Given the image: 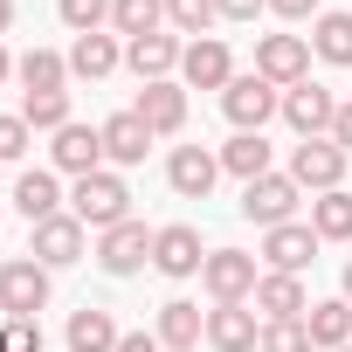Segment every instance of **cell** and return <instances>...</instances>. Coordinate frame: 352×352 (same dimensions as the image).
<instances>
[{
  "mask_svg": "<svg viewBox=\"0 0 352 352\" xmlns=\"http://www.w3.org/2000/svg\"><path fill=\"white\" fill-rule=\"evenodd\" d=\"M69 214L83 221V228H118V221H131V187H124V173H83V180L69 187Z\"/></svg>",
  "mask_w": 352,
  "mask_h": 352,
  "instance_id": "obj_1",
  "label": "cell"
},
{
  "mask_svg": "<svg viewBox=\"0 0 352 352\" xmlns=\"http://www.w3.org/2000/svg\"><path fill=\"white\" fill-rule=\"evenodd\" d=\"M201 283H208V297H214V304H249V297H256V283H263V270H256V256H249V249H208Z\"/></svg>",
  "mask_w": 352,
  "mask_h": 352,
  "instance_id": "obj_2",
  "label": "cell"
},
{
  "mask_svg": "<svg viewBox=\"0 0 352 352\" xmlns=\"http://www.w3.org/2000/svg\"><path fill=\"white\" fill-rule=\"evenodd\" d=\"M221 111H228V124H235V131H263V124L283 111V90H276L270 76H256V69H249V76H235V83L221 90Z\"/></svg>",
  "mask_w": 352,
  "mask_h": 352,
  "instance_id": "obj_3",
  "label": "cell"
},
{
  "mask_svg": "<svg viewBox=\"0 0 352 352\" xmlns=\"http://www.w3.org/2000/svg\"><path fill=\"white\" fill-rule=\"evenodd\" d=\"M345 159L352 152H338L331 138H297L290 145V180L304 194H331V187H345Z\"/></svg>",
  "mask_w": 352,
  "mask_h": 352,
  "instance_id": "obj_4",
  "label": "cell"
},
{
  "mask_svg": "<svg viewBox=\"0 0 352 352\" xmlns=\"http://www.w3.org/2000/svg\"><path fill=\"white\" fill-rule=\"evenodd\" d=\"M42 304H49V270L35 256L0 263V318H35Z\"/></svg>",
  "mask_w": 352,
  "mask_h": 352,
  "instance_id": "obj_5",
  "label": "cell"
},
{
  "mask_svg": "<svg viewBox=\"0 0 352 352\" xmlns=\"http://www.w3.org/2000/svg\"><path fill=\"white\" fill-rule=\"evenodd\" d=\"M297 201H304V187L290 180V173H263V180L242 187V214H249L256 228H283V221L297 214Z\"/></svg>",
  "mask_w": 352,
  "mask_h": 352,
  "instance_id": "obj_6",
  "label": "cell"
},
{
  "mask_svg": "<svg viewBox=\"0 0 352 352\" xmlns=\"http://www.w3.org/2000/svg\"><path fill=\"white\" fill-rule=\"evenodd\" d=\"M256 76H270L276 90L311 76V35H256Z\"/></svg>",
  "mask_w": 352,
  "mask_h": 352,
  "instance_id": "obj_7",
  "label": "cell"
},
{
  "mask_svg": "<svg viewBox=\"0 0 352 352\" xmlns=\"http://www.w3.org/2000/svg\"><path fill=\"white\" fill-rule=\"evenodd\" d=\"M331 118H338V97L324 90V83H290L283 90V124L297 131V138H331Z\"/></svg>",
  "mask_w": 352,
  "mask_h": 352,
  "instance_id": "obj_8",
  "label": "cell"
},
{
  "mask_svg": "<svg viewBox=\"0 0 352 352\" xmlns=\"http://www.w3.org/2000/svg\"><path fill=\"white\" fill-rule=\"evenodd\" d=\"M145 263H152V228L145 221H118V228L97 235V270L104 276H138Z\"/></svg>",
  "mask_w": 352,
  "mask_h": 352,
  "instance_id": "obj_9",
  "label": "cell"
},
{
  "mask_svg": "<svg viewBox=\"0 0 352 352\" xmlns=\"http://www.w3.org/2000/svg\"><path fill=\"white\" fill-rule=\"evenodd\" d=\"M214 180H221V152H208V145H173V159H166V187L180 194V201H208Z\"/></svg>",
  "mask_w": 352,
  "mask_h": 352,
  "instance_id": "obj_10",
  "label": "cell"
},
{
  "mask_svg": "<svg viewBox=\"0 0 352 352\" xmlns=\"http://www.w3.org/2000/svg\"><path fill=\"white\" fill-rule=\"evenodd\" d=\"M83 242H90V228H83L76 214H49V221H35L28 256H35L42 270H69V263H83Z\"/></svg>",
  "mask_w": 352,
  "mask_h": 352,
  "instance_id": "obj_11",
  "label": "cell"
},
{
  "mask_svg": "<svg viewBox=\"0 0 352 352\" xmlns=\"http://www.w3.org/2000/svg\"><path fill=\"white\" fill-rule=\"evenodd\" d=\"M201 263H208V249H201V228H187V221H173V228H152V270L159 276H201Z\"/></svg>",
  "mask_w": 352,
  "mask_h": 352,
  "instance_id": "obj_12",
  "label": "cell"
},
{
  "mask_svg": "<svg viewBox=\"0 0 352 352\" xmlns=\"http://www.w3.org/2000/svg\"><path fill=\"white\" fill-rule=\"evenodd\" d=\"M49 159H56V173H69V180H83V173H104V131L69 118V124L49 138Z\"/></svg>",
  "mask_w": 352,
  "mask_h": 352,
  "instance_id": "obj_13",
  "label": "cell"
},
{
  "mask_svg": "<svg viewBox=\"0 0 352 352\" xmlns=\"http://www.w3.org/2000/svg\"><path fill=\"white\" fill-rule=\"evenodd\" d=\"M180 83H187V90H228V83H235V56H228V42H221V35L187 42V56H180Z\"/></svg>",
  "mask_w": 352,
  "mask_h": 352,
  "instance_id": "obj_14",
  "label": "cell"
},
{
  "mask_svg": "<svg viewBox=\"0 0 352 352\" xmlns=\"http://www.w3.org/2000/svg\"><path fill=\"white\" fill-rule=\"evenodd\" d=\"M263 263L283 270V276H304V263H318V228H311V221L263 228Z\"/></svg>",
  "mask_w": 352,
  "mask_h": 352,
  "instance_id": "obj_15",
  "label": "cell"
},
{
  "mask_svg": "<svg viewBox=\"0 0 352 352\" xmlns=\"http://www.w3.org/2000/svg\"><path fill=\"white\" fill-rule=\"evenodd\" d=\"M138 118H145V131L152 138H173V131H180L187 124V83H138V104H131Z\"/></svg>",
  "mask_w": 352,
  "mask_h": 352,
  "instance_id": "obj_16",
  "label": "cell"
},
{
  "mask_svg": "<svg viewBox=\"0 0 352 352\" xmlns=\"http://www.w3.org/2000/svg\"><path fill=\"white\" fill-rule=\"evenodd\" d=\"M208 345H214V352H256V345H263L256 304H214V311H208Z\"/></svg>",
  "mask_w": 352,
  "mask_h": 352,
  "instance_id": "obj_17",
  "label": "cell"
},
{
  "mask_svg": "<svg viewBox=\"0 0 352 352\" xmlns=\"http://www.w3.org/2000/svg\"><path fill=\"white\" fill-rule=\"evenodd\" d=\"M180 56H187V42L180 35H138V42H124V63H131V76L138 83H166L173 69H180Z\"/></svg>",
  "mask_w": 352,
  "mask_h": 352,
  "instance_id": "obj_18",
  "label": "cell"
},
{
  "mask_svg": "<svg viewBox=\"0 0 352 352\" xmlns=\"http://www.w3.org/2000/svg\"><path fill=\"white\" fill-rule=\"evenodd\" d=\"M256 311H263V324H297L304 311H311V297H304V276H283V270H270L263 283H256V297H249Z\"/></svg>",
  "mask_w": 352,
  "mask_h": 352,
  "instance_id": "obj_19",
  "label": "cell"
},
{
  "mask_svg": "<svg viewBox=\"0 0 352 352\" xmlns=\"http://www.w3.org/2000/svg\"><path fill=\"white\" fill-rule=\"evenodd\" d=\"M97 131H104V166H111V173H118V166H138V159L152 152V131H145L138 111H118V118H104Z\"/></svg>",
  "mask_w": 352,
  "mask_h": 352,
  "instance_id": "obj_20",
  "label": "cell"
},
{
  "mask_svg": "<svg viewBox=\"0 0 352 352\" xmlns=\"http://www.w3.org/2000/svg\"><path fill=\"white\" fill-rule=\"evenodd\" d=\"M159 345L166 352H201V338H208V311L201 304H187V297H173V304H159Z\"/></svg>",
  "mask_w": 352,
  "mask_h": 352,
  "instance_id": "obj_21",
  "label": "cell"
},
{
  "mask_svg": "<svg viewBox=\"0 0 352 352\" xmlns=\"http://www.w3.org/2000/svg\"><path fill=\"white\" fill-rule=\"evenodd\" d=\"M221 173H235V180L249 187V180H263V173H276V145H270L263 131H235V138L221 145Z\"/></svg>",
  "mask_w": 352,
  "mask_h": 352,
  "instance_id": "obj_22",
  "label": "cell"
},
{
  "mask_svg": "<svg viewBox=\"0 0 352 352\" xmlns=\"http://www.w3.org/2000/svg\"><path fill=\"white\" fill-rule=\"evenodd\" d=\"M118 338H124V331H118V318H111L104 304H83V311L69 318V331H63L69 352H118Z\"/></svg>",
  "mask_w": 352,
  "mask_h": 352,
  "instance_id": "obj_23",
  "label": "cell"
},
{
  "mask_svg": "<svg viewBox=\"0 0 352 352\" xmlns=\"http://www.w3.org/2000/svg\"><path fill=\"white\" fill-rule=\"evenodd\" d=\"M118 63H124L118 35H76V42H69V76H83V83H104Z\"/></svg>",
  "mask_w": 352,
  "mask_h": 352,
  "instance_id": "obj_24",
  "label": "cell"
},
{
  "mask_svg": "<svg viewBox=\"0 0 352 352\" xmlns=\"http://www.w3.org/2000/svg\"><path fill=\"white\" fill-rule=\"evenodd\" d=\"M304 331H311V345H318V352H338V345H352V304H345V297H324V304H311V311H304Z\"/></svg>",
  "mask_w": 352,
  "mask_h": 352,
  "instance_id": "obj_25",
  "label": "cell"
},
{
  "mask_svg": "<svg viewBox=\"0 0 352 352\" xmlns=\"http://www.w3.org/2000/svg\"><path fill=\"white\" fill-rule=\"evenodd\" d=\"M14 208L28 214V228L35 221H49V214H63V180H56V173H21V180H14Z\"/></svg>",
  "mask_w": 352,
  "mask_h": 352,
  "instance_id": "obj_26",
  "label": "cell"
},
{
  "mask_svg": "<svg viewBox=\"0 0 352 352\" xmlns=\"http://www.w3.org/2000/svg\"><path fill=\"white\" fill-rule=\"evenodd\" d=\"M311 56L318 63H338V69H352V14H318L311 21Z\"/></svg>",
  "mask_w": 352,
  "mask_h": 352,
  "instance_id": "obj_27",
  "label": "cell"
},
{
  "mask_svg": "<svg viewBox=\"0 0 352 352\" xmlns=\"http://www.w3.org/2000/svg\"><path fill=\"white\" fill-rule=\"evenodd\" d=\"M311 228L318 242H352V187H331L311 201Z\"/></svg>",
  "mask_w": 352,
  "mask_h": 352,
  "instance_id": "obj_28",
  "label": "cell"
},
{
  "mask_svg": "<svg viewBox=\"0 0 352 352\" xmlns=\"http://www.w3.org/2000/svg\"><path fill=\"white\" fill-rule=\"evenodd\" d=\"M111 28H118L124 42L159 35V28H166V0H118V8H111Z\"/></svg>",
  "mask_w": 352,
  "mask_h": 352,
  "instance_id": "obj_29",
  "label": "cell"
},
{
  "mask_svg": "<svg viewBox=\"0 0 352 352\" xmlns=\"http://www.w3.org/2000/svg\"><path fill=\"white\" fill-rule=\"evenodd\" d=\"M14 76H21L28 90H63V83H69V56H56V49H28V56L14 63Z\"/></svg>",
  "mask_w": 352,
  "mask_h": 352,
  "instance_id": "obj_30",
  "label": "cell"
},
{
  "mask_svg": "<svg viewBox=\"0 0 352 352\" xmlns=\"http://www.w3.org/2000/svg\"><path fill=\"white\" fill-rule=\"evenodd\" d=\"M21 118H28V131H63L69 124V90H28L21 97Z\"/></svg>",
  "mask_w": 352,
  "mask_h": 352,
  "instance_id": "obj_31",
  "label": "cell"
},
{
  "mask_svg": "<svg viewBox=\"0 0 352 352\" xmlns=\"http://www.w3.org/2000/svg\"><path fill=\"white\" fill-rule=\"evenodd\" d=\"M111 8H118V0H56V14H63L69 35H104L111 28Z\"/></svg>",
  "mask_w": 352,
  "mask_h": 352,
  "instance_id": "obj_32",
  "label": "cell"
},
{
  "mask_svg": "<svg viewBox=\"0 0 352 352\" xmlns=\"http://www.w3.org/2000/svg\"><path fill=\"white\" fill-rule=\"evenodd\" d=\"M214 21H221L214 0H166V28H180V35H194V42H201Z\"/></svg>",
  "mask_w": 352,
  "mask_h": 352,
  "instance_id": "obj_33",
  "label": "cell"
},
{
  "mask_svg": "<svg viewBox=\"0 0 352 352\" xmlns=\"http://www.w3.org/2000/svg\"><path fill=\"white\" fill-rule=\"evenodd\" d=\"M256 352H318V345H311V331L297 318V324H263V345Z\"/></svg>",
  "mask_w": 352,
  "mask_h": 352,
  "instance_id": "obj_34",
  "label": "cell"
},
{
  "mask_svg": "<svg viewBox=\"0 0 352 352\" xmlns=\"http://www.w3.org/2000/svg\"><path fill=\"white\" fill-rule=\"evenodd\" d=\"M0 352H42V324L35 318H0Z\"/></svg>",
  "mask_w": 352,
  "mask_h": 352,
  "instance_id": "obj_35",
  "label": "cell"
},
{
  "mask_svg": "<svg viewBox=\"0 0 352 352\" xmlns=\"http://www.w3.org/2000/svg\"><path fill=\"white\" fill-rule=\"evenodd\" d=\"M28 138H35V131H28V118H21V111H14V118H0V159H21V152H28Z\"/></svg>",
  "mask_w": 352,
  "mask_h": 352,
  "instance_id": "obj_36",
  "label": "cell"
},
{
  "mask_svg": "<svg viewBox=\"0 0 352 352\" xmlns=\"http://www.w3.org/2000/svg\"><path fill=\"white\" fill-rule=\"evenodd\" d=\"M214 8H221V21H256L270 0H214Z\"/></svg>",
  "mask_w": 352,
  "mask_h": 352,
  "instance_id": "obj_37",
  "label": "cell"
},
{
  "mask_svg": "<svg viewBox=\"0 0 352 352\" xmlns=\"http://www.w3.org/2000/svg\"><path fill=\"white\" fill-rule=\"evenodd\" d=\"M270 14H283V21H318V0H270Z\"/></svg>",
  "mask_w": 352,
  "mask_h": 352,
  "instance_id": "obj_38",
  "label": "cell"
},
{
  "mask_svg": "<svg viewBox=\"0 0 352 352\" xmlns=\"http://www.w3.org/2000/svg\"><path fill=\"white\" fill-rule=\"evenodd\" d=\"M118 352H166V345H159V331H124Z\"/></svg>",
  "mask_w": 352,
  "mask_h": 352,
  "instance_id": "obj_39",
  "label": "cell"
},
{
  "mask_svg": "<svg viewBox=\"0 0 352 352\" xmlns=\"http://www.w3.org/2000/svg\"><path fill=\"white\" fill-rule=\"evenodd\" d=\"M331 145L352 152V104H338V118H331Z\"/></svg>",
  "mask_w": 352,
  "mask_h": 352,
  "instance_id": "obj_40",
  "label": "cell"
},
{
  "mask_svg": "<svg viewBox=\"0 0 352 352\" xmlns=\"http://www.w3.org/2000/svg\"><path fill=\"white\" fill-rule=\"evenodd\" d=\"M14 28V0H0V35H8Z\"/></svg>",
  "mask_w": 352,
  "mask_h": 352,
  "instance_id": "obj_41",
  "label": "cell"
},
{
  "mask_svg": "<svg viewBox=\"0 0 352 352\" xmlns=\"http://www.w3.org/2000/svg\"><path fill=\"white\" fill-rule=\"evenodd\" d=\"M14 76V56H8V42H0V83H8Z\"/></svg>",
  "mask_w": 352,
  "mask_h": 352,
  "instance_id": "obj_42",
  "label": "cell"
},
{
  "mask_svg": "<svg viewBox=\"0 0 352 352\" xmlns=\"http://www.w3.org/2000/svg\"><path fill=\"white\" fill-rule=\"evenodd\" d=\"M345 304H352V263H345Z\"/></svg>",
  "mask_w": 352,
  "mask_h": 352,
  "instance_id": "obj_43",
  "label": "cell"
},
{
  "mask_svg": "<svg viewBox=\"0 0 352 352\" xmlns=\"http://www.w3.org/2000/svg\"><path fill=\"white\" fill-rule=\"evenodd\" d=\"M338 352H352V345H338Z\"/></svg>",
  "mask_w": 352,
  "mask_h": 352,
  "instance_id": "obj_44",
  "label": "cell"
}]
</instances>
